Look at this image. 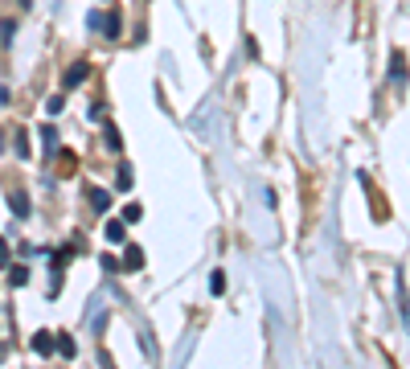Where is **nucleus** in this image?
<instances>
[{
    "label": "nucleus",
    "mask_w": 410,
    "mask_h": 369,
    "mask_svg": "<svg viewBox=\"0 0 410 369\" xmlns=\"http://www.w3.org/2000/svg\"><path fill=\"white\" fill-rule=\"evenodd\" d=\"M123 267H127V271L144 267V250H140V246H127V254H123Z\"/></svg>",
    "instance_id": "3"
},
{
    "label": "nucleus",
    "mask_w": 410,
    "mask_h": 369,
    "mask_svg": "<svg viewBox=\"0 0 410 369\" xmlns=\"http://www.w3.org/2000/svg\"><path fill=\"white\" fill-rule=\"evenodd\" d=\"M87 74H91V66H87V62H74L70 70H66V78H62V91H74V86H82V82H87Z\"/></svg>",
    "instance_id": "1"
},
{
    "label": "nucleus",
    "mask_w": 410,
    "mask_h": 369,
    "mask_svg": "<svg viewBox=\"0 0 410 369\" xmlns=\"http://www.w3.org/2000/svg\"><path fill=\"white\" fill-rule=\"evenodd\" d=\"M91 205H95L98 214H107V205H111V193H107V189H95V193H91Z\"/></svg>",
    "instance_id": "5"
},
{
    "label": "nucleus",
    "mask_w": 410,
    "mask_h": 369,
    "mask_svg": "<svg viewBox=\"0 0 410 369\" xmlns=\"http://www.w3.org/2000/svg\"><path fill=\"white\" fill-rule=\"evenodd\" d=\"M8 279H13L17 287H25V283H29V271H25V267H13V271H8Z\"/></svg>",
    "instance_id": "11"
},
{
    "label": "nucleus",
    "mask_w": 410,
    "mask_h": 369,
    "mask_svg": "<svg viewBox=\"0 0 410 369\" xmlns=\"http://www.w3.org/2000/svg\"><path fill=\"white\" fill-rule=\"evenodd\" d=\"M132 181H136V176H132V169L123 164V169H120V176H115V185H120V189H132Z\"/></svg>",
    "instance_id": "10"
},
{
    "label": "nucleus",
    "mask_w": 410,
    "mask_h": 369,
    "mask_svg": "<svg viewBox=\"0 0 410 369\" xmlns=\"http://www.w3.org/2000/svg\"><path fill=\"white\" fill-rule=\"evenodd\" d=\"M107 148H111V152H120V148H123L120 131H115V123H107Z\"/></svg>",
    "instance_id": "8"
},
{
    "label": "nucleus",
    "mask_w": 410,
    "mask_h": 369,
    "mask_svg": "<svg viewBox=\"0 0 410 369\" xmlns=\"http://www.w3.org/2000/svg\"><path fill=\"white\" fill-rule=\"evenodd\" d=\"M58 353H66V357H74V337H58Z\"/></svg>",
    "instance_id": "13"
},
{
    "label": "nucleus",
    "mask_w": 410,
    "mask_h": 369,
    "mask_svg": "<svg viewBox=\"0 0 410 369\" xmlns=\"http://www.w3.org/2000/svg\"><path fill=\"white\" fill-rule=\"evenodd\" d=\"M4 259H8V250H4V242H0V263H4Z\"/></svg>",
    "instance_id": "15"
},
{
    "label": "nucleus",
    "mask_w": 410,
    "mask_h": 369,
    "mask_svg": "<svg viewBox=\"0 0 410 369\" xmlns=\"http://www.w3.org/2000/svg\"><path fill=\"white\" fill-rule=\"evenodd\" d=\"M8 209H13L17 218H29V197H25L21 189H13V193H8Z\"/></svg>",
    "instance_id": "2"
},
{
    "label": "nucleus",
    "mask_w": 410,
    "mask_h": 369,
    "mask_svg": "<svg viewBox=\"0 0 410 369\" xmlns=\"http://www.w3.org/2000/svg\"><path fill=\"white\" fill-rule=\"evenodd\" d=\"M103 234H107V242H123V221H107Z\"/></svg>",
    "instance_id": "6"
},
{
    "label": "nucleus",
    "mask_w": 410,
    "mask_h": 369,
    "mask_svg": "<svg viewBox=\"0 0 410 369\" xmlns=\"http://www.w3.org/2000/svg\"><path fill=\"white\" fill-rule=\"evenodd\" d=\"M46 111H49V115H58V111H62V95H53V98H49V103H46Z\"/></svg>",
    "instance_id": "14"
},
{
    "label": "nucleus",
    "mask_w": 410,
    "mask_h": 369,
    "mask_svg": "<svg viewBox=\"0 0 410 369\" xmlns=\"http://www.w3.org/2000/svg\"><path fill=\"white\" fill-rule=\"evenodd\" d=\"M140 218H144V209H140L136 201H132V205H123V221H140Z\"/></svg>",
    "instance_id": "9"
},
{
    "label": "nucleus",
    "mask_w": 410,
    "mask_h": 369,
    "mask_svg": "<svg viewBox=\"0 0 410 369\" xmlns=\"http://www.w3.org/2000/svg\"><path fill=\"white\" fill-rule=\"evenodd\" d=\"M103 33H107V37H120V17H115V13H107V21H103Z\"/></svg>",
    "instance_id": "7"
},
{
    "label": "nucleus",
    "mask_w": 410,
    "mask_h": 369,
    "mask_svg": "<svg viewBox=\"0 0 410 369\" xmlns=\"http://www.w3.org/2000/svg\"><path fill=\"white\" fill-rule=\"evenodd\" d=\"M58 337H49V332H33V349H37V353H53V349H58Z\"/></svg>",
    "instance_id": "4"
},
{
    "label": "nucleus",
    "mask_w": 410,
    "mask_h": 369,
    "mask_svg": "<svg viewBox=\"0 0 410 369\" xmlns=\"http://www.w3.org/2000/svg\"><path fill=\"white\" fill-rule=\"evenodd\" d=\"M210 292H214V295L226 292V275H222V271H214V279H210Z\"/></svg>",
    "instance_id": "12"
}]
</instances>
